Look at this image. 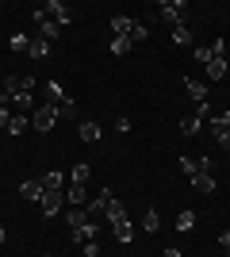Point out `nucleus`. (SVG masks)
<instances>
[{
    "mask_svg": "<svg viewBox=\"0 0 230 257\" xmlns=\"http://www.w3.org/2000/svg\"><path fill=\"white\" fill-rule=\"evenodd\" d=\"M0 88H4V92H8V100H12V104H20L23 115H27V107L35 104V96H31V92H35V77H31V73H8Z\"/></svg>",
    "mask_w": 230,
    "mask_h": 257,
    "instance_id": "obj_1",
    "label": "nucleus"
},
{
    "mask_svg": "<svg viewBox=\"0 0 230 257\" xmlns=\"http://www.w3.org/2000/svg\"><path fill=\"white\" fill-rule=\"evenodd\" d=\"M58 119H62V111H58V104H39L31 115V127L35 131H54Z\"/></svg>",
    "mask_w": 230,
    "mask_h": 257,
    "instance_id": "obj_2",
    "label": "nucleus"
},
{
    "mask_svg": "<svg viewBox=\"0 0 230 257\" xmlns=\"http://www.w3.org/2000/svg\"><path fill=\"white\" fill-rule=\"evenodd\" d=\"M184 12H188V4H184V0H161L153 16H157V20H169V23L176 27V23H184Z\"/></svg>",
    "mask_w": 230,
    "mask_h": 257,
    "instance_id": "obj_3",
    "label": "nucleus"
},
{
    "mask_svg": "<svg viewBox=\"0 0 230 257\" xmlns=\"http://www.w3.org/2000/svg\"><path fill=\"white\" fill-rule=\"evenodd\" d=\"M39 207H43L46 219H54L62 207H66V192H43V200H39Z\"/></svg>",
    "mask_w": 230,
    "mask_h": 257,
    "instance_id": "obj_4",
    "label": "nucleus"
},
{
    "mask_svg": "<svg viewBox=\"0 0 230 257\" xmlns=\"http://www.w3.org/2000/svg\"><path fill=\"white\" fill-rule=\"evenodd\" d=\"M43 12H46V16H50V20L58 23V27H69V8L62 4V0H46V4H43Z\"/></svg>",
    "mask_w": 230,
    "mask_h": 257,
    "instance_id": "obj_5",
    "label": "nucleus"
},
{
    "mask_svg": "<svg viewBox=\"0 0 230 257\" xmlns=\"http://www.w3.org/2000/svg\"><path fill=\"white\" fill-rule=\"evenodd\" d=\"M35 20H39V31H43V39H46V43H54L58 35H62V27H58V23H54V20H50V16H46V12H43V8L35 12Z\"/></svg>",
    "mask_w": 230,
    "mask_h": 257,
    "instance_id": "obj_6",
    "label": "nucleus"
},
{
    "mask_svg": "<svg viewBox=\"0 0 230 257\" xmlns=\"http://www.w3.org/2000/svg\"><path fill=\"white\" fill-rule=\"evenodd\" d=\"M222 50H226V43H222V39H219V43L196 46V58H199V62H203V65H207V62H215V58H222Z\"/></svg>",
    "mask_w": 230,
    "mask_h": 257,
    "instance_id": "obj_7",
    "label": "nucleus"
},
{
    "mask_svg": "<svg viewBox=\"0 0 230 257\" xmlns=\"http://www.w3.org/2000/svg\"><path fill=\"white\" fill-rule=\"evenodd\" d=\"M108 200H111V192H108V188H104V192H100V196H92V200H88V204H85L88 219H96V215H104V211H108Z\"/></svg>",
    "mask_w": 230,
    "mask_h": 257,
    "instance_id": "obj_8",
    "label": "nucleus"
},
{
    "mask_svg": "<svg viewBox=\"0 0 230 257\" xmlns=\"http://www.w3.org/2000/svg\"><path fill=\"white\" fill-rule=\"evenodd\" d=\"M104 215H108V223H111V226L123 223V219H127V204H123L119 196H111V200H108V211H104Z\"/></svg>",
    "mask_w": 230,
    "mask_h": 257,
    "instance_id": "obj_9",
    "label": "nucleus"
},
{
    "mask_svg": "<svg viewBox=\"0 0 230 257\" xmlns=\"http://www.w3.org/2000/svg\"><path fill=\"white\" fill-rule=\"evenodd\" d=\"M131 31H134L131 16H115V20H111V35H115V39H131Z\"/></svg>",
    "mask_w": 230,
    "mask_h": 257,
    "instance_id": "obj_10",
    "label": "nucleus"
},
{
    "mask_svg": "<svg viewBox=\"0 0 230 257\" xmlns=\"http://www.w3.org/2000/svg\"><path fill=\"white\" fill-rule=\"evenodd\" d=\"M43 192H46V188H43V181H39V177H31V181L20 184V196H23V200H43Z\"/></svg>",
    "mask_w": 230,
    "mask_h": 257,
    "instance_id": "obj_11",
    "label": "nucleus"
},
{
    "mask_svg": "<svg viewBox=\"0 0 230 257\" xmlns=\"http://www.w3.org/2000/svg\"><path fill=\"white\" fill-rule=\"evenodd\" d=\"M192 188H196V192H215V177H211V173H203V169H199V173H192Z\"/></svg>",
    "mask_w": 230,
    "mask_h": 257,
    "instance_id": "obj_12",
    "label": "nucleus"
},
{
    "mask_svg": "<svg viewBox=\"0 0 230 257\" xmlns=\"http://www.w3.org/2000/svg\"><path fill=\"white\" fill-rule=\"evenodd\" d=\"M184 92L196 104H207V85H199V81H192V77H184Z\"/></svg>",
    "mask_w": 230,
    "mask_h": 257,
    "instance_id": "obj_13",
    "label": "nucleus"
},
{
    "mask_svg": "<svg viewBox=\"0 0 230 257\" xmlns=\"http://www.w3.org/2000/svg\"><path fill=\"white\" fill-rule=\"evenodd\" d=\"M77 135H81L85 142H100V139H104V131H100V123H92V119H85V123L77 127Z\"/></svg>",
    "mask_w": 230,
    "mask_h": 257,
    "instance_id": "obj_14",
    "label": "nucleus"
},
{
    "mask_svg": "<svg viewBox=\"0 0 230 257\" xmlns=\"http://www.w3.org/2000/svg\"><path fill=\"white\" fill-rule=\"evenodd\" d=\"M39 181H43V188H46V192H62V184H66V177H62L58 169H50V173H43Z\"/></svg>",
    "mask_w": 230,
    "mask_h": 257,
    "instance_id": "obj_15",
    "label": "nucleus"
},
{
    "mask_svg": "<svg viewBox=\"0 0 230 257\" xmlns=\"http://www.w3.org/2000/svg\"><path fill=\"white\" fill-rule=\"evenodd\" d=\"M66 200H69V207H85V204H88V196H85V184H69Z\"/></svg>",
    "mask_w": 230,
    "mask_h": 257,
    "instance_id": "obj_16",
    "label": "nucleus"
},
{
    "mask_svg": "<svg viewBox=\"0 0 230 257\" xmlns=\"http://www.w3.org/2000/svg\"><path fill=\"white\" fill-rule=\"evenodd\" d=\"M27 54H31V58H35V62H43V58H46V54H50V43H46V39H43V35H39V39H31V46H27Z\"/></svg>",
    "mask_w": 230,
    "mask_h": 257,
    "instance_id": "obj_17",
    "label": "nucleus"
},
{
    "mask_svg": "<svg viewBox=\"0 0 230 257\" xmlns=\"http://www.w3.org/2000/svg\"><path fill=\"white\" fill-rule=\"evenodd\" d=\"M230 69H226V58H215V62H207V81H222Z\"/></svg>",
    "mask_w": 230,
    "mask_h": 257,
    "instance_id": "obj_18",
    "label": "nucleus"
},
{
    "mask_svg": "<svg viewBox=\"0 0 230 257\" xmlns=\"http://www.w3.org/2000/svg\"><path fill=\"white\" fill-rule=\"evenodd\" d=\"M111 234H115V242H131V238H134V226H131V219L115 223V226H111Z\"/></svg>",
    "mask_w": 230,
    "mask_h": 257,
    "instance_id": "obj_19",
    "label": "nucleus"
},
{
    "mask_svg": "<svg viewBox=\"0 0 230 257\" xmlns=\"http://www.w3.org/2000/svg\"><path fill=\"white\" fill-rule=\"evenodd\" d=\"M96 230H100V226L88 219L85 226H77V230H73V242H92V238H96Z\"/></svg>",
    "mask_w": 230,
    "mask_h": 257,
    "instance_id": "obj_20",
    "label": "nucleus"
},
{
    "mask_svg": "<svg viewBox=\"0 0 230 257\" xmlns=\"http://www.w3.org/2000/svg\"><path fill=\"white\" fill-rule=\"evenodd\" d=\"M173 43L176 46H192V31H188V23H176V27H173Z\"/></svg>",
    "mask_w": 230,
    "mask_h": 257,
    "instance_id": "obj_21",
    "label": "nucleus"
},
{
    "mask_svg": "<svg viewBox=\"0 0 230 257\" xmlns=\"http://www.w3.org/2000/svg\"><path fill=\"white\" fill-rule=\"evenodd\" d=\"M192 226H196V211H180L176 215V230H180V234H188Z\"/></svg>",
    "mask_w": 230,
    "mask_h": 257,
    "instance_id": "obj_22",
    "label": "nucleus"
},
{
    "mask_svg": "<svg viewBox=\"0 0 230 257\" xmlns=\"http://www.w3.org/2000/svg\"><path fill=\"white\" fill-rule=\"evenodd\" d=\"M66 219H69V226L77 230V226H85V223H88V211H85V207H69Z\"/></svg>",
    "mask_w": 230,
    "mask_h": 257,
    "instance_id": "obj_23",
    "label": "nucleus"
},
{
    "mask_svg": "<svg viewBox=\"0 0 230 257\" xmlns=\"http://www.w3.org/2000/svg\"><path fill=\"white\" fill-rule=\"evenodd\" d=\"M46 96H50V104H62V100H69V96H66V88L58 85V81H50V85H46Z\"/></svg>",
    "mask_w": 230,
    "mask_h": 257,
    "instance_id": "obj_24",
    "label": "nucleus"
},
{
    "mask_svg": "<svg viewBox=\"0 0 230 257\" xmlns=\"http://www.w3.org/2000/svg\"><path fill=\"white\" fill-rule=\"evenodd\" d=\"M142 226H146V230H161V215H157V207H146Z\"/></svg>",
    "mask_w": 230,
    "mask_h": 257,
    "instance_id": "obj_25",
    "label": "nucleus"
},
{
    "mask_svg": "<svg viewBox=\"0 0 230 257\" xmlns=\"http://www.w3.org/2000/svg\"><path fill=\"white\" fill-rule=\"evenodd\" d=\"M27 127H31V119H27V115H12V123H8V135H23Z\"/></svg>",
    "mask_w": 230,
    "mask_h": 257,
    "instance_id": "obj_26",
    "label": "nucleus"
},
{
    "mask_svg": "<svg viewBox=\"0 0 230 257\" xmlns=\"http://www.w3.org/2000/svg\"><path fill=\"white\" fill-rule=\"evenodd\" d=\"M199 127H203V119H199V115L180 119V131H184V135H199Z\"/></svg>",
    "mask_w": 230,
    "mask_h": 257,
    "instance_id": "obj_27",
    "label": "nucleus"
},
{
    "mask_svg": "<svg viewBox=\"0 0 230 257\" xmlns=\"http://www.w3.org/2000/svg\"><path fill=\"white\" fill-rule=\"evenodd\" d=\"M8 46H12V50H16V54H27V46H31V39H27V35H12V39H8Z\"/></svg>",
    "mask_w": 230,
    "mask_h": 257,
    "instance_id": "obj_28",
    "label": "nucleus"
},
{
    "mask_svg": "<svg viewBox=\"0 0 230 257\" xmlns=\"http://www.w3.org/2000/svg\"><path fill=\"white\" fill-rule=\"evenodd\" d=\"M131 39H111V54H115V58H123V54H127V50H131Z\"/></svg>",
    "mask_w": 230,
    "mask_h": 257,
    "instance_id": "obj_29",
    "label": "nucleus"
},
{
    "mask_svg": "<svg viewBox=\"0 0 230 257\" xmlns=\"http://www.w3.org/2000/svg\"><path fill=\"white\" fill-rule=\"evenodd\" d=\"M88 173H92L88 165H73V173H69V181H73V184H85V181H88Z\"/></svg>",
    "mask_w": 230,
    "mask_h": 257,
    "instance_id": "obj_30",
    "label": "nucleus"
},
{
    "mask_svg": "<svg viewBox=\"0 0 230 257\" xmlns=\"http://www.w3.org/2000/svg\"><path fill=\"white\" fill-rule=\"evenodd\" d=\"M207 127H222V131H230V107L222 111V115H211V119H207Z\"/></svg>",
    "mask_w": 230,
    "mask_h": 257,
    "instance_id": "obj_31",
    "label": "nucleus"
},
{
    "mask_svg": "<svg viewBox=\"0 0 230 257\" xmlns=\"http://www.w3.org/2000/svg\"><path fill=\"white\" fill-rule=\"evenodd\" d=\"M211 135H215V142H219L222 150L230 154V131H222V127H211Z\"/></svg>",
    "mask_w": 230,
    "mask_h": 257,
    "instance_id": "obj_32",
    "label": "nucleus"
},
{
    "mask_svg": "<svg viewBox=\"0 0 230 257\" xmlns=\"http://www.w3.org/2000/svg\"><path fill=\"white\" fill-rule=\"evenodd\" d=\"M176 165H180V173H188V177L199 173V161H192V158H176Z\"/></svg>",
    "mask_w": 230,
    "mask_h": 257,
    "instance_id": "obj_33",
    "label": "nucleus"
},
{
    "mask_svg": "<svg viewBox=\"0 0 230 257\" xmlns=\"http://www.w3.org/2000/svg\"><path fill=\"white\" fill-rule=\"evenodd\" d=\"M58 111H62V119H77V104H73V100H62Z\"/></svg>",
    "mask_w": 230,
    "mask_h": 257,
    "instance_id": "obj_34",
    "label": "nucleus"
},
{
    "mask_svg": "<svg viewBox=\"0 0 230 257\" xmlns=\"http://www.w3.org/2000/svg\"><path fill=\"white\" fill-rule=\"evenodd\" d=\"M146 35H150V27H146V23H134V31H131V43H142Z\"/></svg>",
    "mask_w": 230,
    "mask_h": 257,
    "instance_id": "obj_35",
    "label": "nucleus"
},
{
    "mask_svg": "<svg viewBox=\"0 0 230 257\" xmlns=\"http://www.w3.org/2000/svg\"><path fill=\"white\" fill-rule=\"evenodd\" d=\"M8 123H12V111H8V107H0V131H8Z\"/></svg>",
    "mask_w": 230,
    "mask_h": 257,
    "instance_id": "obj_36",
    "label": "nucleus"
},
{
    "mask_svg": "<svg viewBox=\"0 0 230 257\" xmlns=\"http://www.w3.org/2000/svg\"><path fill=\"white\" fill-rule=\"evenodd\" d=\"M100 253V246H96V238H92V242H85V257H96Z\"/></svg>",
    "mask_w": 230,
    "mask_h": 257,
    "instance_id": "obj_37",
    "label": "nucleus"
},
{
    "mask_svg": "<svg viewBox=\"0 0 230 257\" xmlns=\"http://www.w3.org/2000/svg\"><path fill=\"white\" fill-rule=\"evenodd\" d=\"M219 246H222V253H226V257H230V230H226V234H222V238H219Z\"/></svg>",
    "mask_w": 230,
    "mask_h": 257,
    "instance_id": "obj_38",
    "label": "nucleus"
},
{
    "mask_svg": "<svg viewBox=\"0 0 230 257\" xmlns=\"http://www.w3.org/2000/svg\"><path fill=\"white\" fill-rule=\"evenodd\" d=\"M161 257H188V253H180V249H176V246H169V249H165Z\"/></svg>",
    "mask_w": 230,
    "mask_h": 257,
    "instance_id": "obj_39",
    "label": "nucleus"
},
{
    "mask_svg": "<svg viewBox=\"0 0 230 257\" xmlns=\"http://www.w3.org/2000/svg\"><path fill=\"white\" fill-rule=\"evenodd\" d=\"M12 100H8V92H4V88H0V107H8Z\"/></svg>",
    "mask_w": 230,
    "mask_h": 257,
    "instance_id": "obj_40",
    "label": "nucleus"
},
{
    "mask_svg": "<svg viewBox=\"0 0 230 257\" xmlns=\"http://www.w3.org/2000/svg\"><path fill=\"white\" fill-rule=\"evenodd\" d=\"M4 238H8V234H4V226H0V246H4Z\"/></svg>",
    "mask_w": 230,
    "mask_h": 257,
    "instance_id": "obj_41",
    "label": "nucleus"
},
{
    "mask_svg": "<svg viewBox=\"0 0 230 257\" xmlns=\"http://www.w3.org/2000/svg\"><path fill=\"white\" fill-rule=\"evenodd\" d=\"M226 69H230V58H226Z\"/></svg>",
    "mask_w": 230,
    "mask_h": 257,
    "instance_id": "obj_42",
    "label": "nucleus"
},
{
    "mask_svg": "<svg viewBox=\"0 0 230 257\" xmlns=\"http://www.w3.org/2000/svg\"><path fill=\"white\" fill-rule=\"evenodd\" d=\"M43 257H50V253H43Z\"/></svg>",
    "mask_w": 230,
    "mask_h": 257,
    "instance_id": "obj_43",
    "label": "nucleus"
}]
</instances>
